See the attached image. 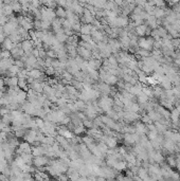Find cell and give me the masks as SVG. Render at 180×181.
<instances>
[{"label":"cell","mask_w":180,"mask_h":181,"mask_svg":"<svg viewBox=\"0 0 180 181\" xmlns=\"http://www.w3.org/2000/svg\"><path fill=\"white\" fill-rule=\"evenodd\" d=\"M2 49H4V50H9V51H11L13 48L16 46L17 44H15V43H13L11 40V38L10 37H7L5 39H4V41L2 43Z\"/></svg>","instance_id":"7402d4cb"},{"label":"cell","mask_w":180,"mask_h":181,"mask_svg":"<svg viewBox=\"0 0 180 181\" xmlns=\"http://www.w3.org/2000/svg\"><path fill=\"white\" fill-rule=\"evenodd\" d=\"M66 10L64 9L63 7H58L56 10H55V14H56V17H58V18L61 19H64L66 18Z\"/></svg>","instance_id":"d6a6232c"},{"label":"cell","mask_w":180,"mask_h":181,"mask_svg":"<svg viewBox=\"0 0 180 181\" xmlns=\"http://www.w3.org/2000/svg\"><path fill=\"white\" fill-rule=\"evenodd\" d=\"M94 28L91 23H84V25H81L79 32H81V34H90V35H91V32H92Z\"/></svg>","instance_id":"d6986e66"},{"label":"cell","mask_w":180,"mask_h":181,"mask_svg":"<svg viewBox=\"0 0 180 181\" xmlns=\"http://www.w3.org/2000/svg\"><path fill=\"white\" fill-rule=\"evenodd\" d=\"M154 43H155V39L151 36L148 35V37H141L138 39V46L141 49H144V50L151 51L154 49Z\"/></svg>","instance_id":"7a4b0ae2"},{"label":"cell","mask_w":180,"mask_h":181,"mask_svg":"<svg viewBox=\"0 0 180 181\" xmlns=\"http://www.w3.org/2000/svg\"><path fill=\"white\" fill-rule=\"evenodd\" d=\"M47 57L50 58H57V52L54 51L53 49H48L47 50Z\"/></svg>","instance_id":"b9f144b4"},{"label":"cell","mask_w":180,"mask_h":181,"mask_svg":"<svg viewBox=\"0 0 180 181\" xmlns=\"http://www.w3.org/2000/svg\"><path fill=\"white\" fill-rule=\"evenodd\" d=\"M51 25H52V28H53V31L55 33L58 32V31H61V29H64L63 28V19L58 18V19H54L53 21L51 22Z\"/></svg>","instance_id":"ffe728a7"},{"label":"cell","mask_w":180,"mask_h":181,"mask_svg":"<svg viewBox=\"0 0 180 181\" xmlns=\"http://www.w3.org/2000/svg\"><path fill=\"white\" fill-rule=\"evenodd\" d=\"M177 49H178V50L180 51V45H179V46H178V48H177Z\"/></svg>","instance_id":"816d5d0a"},{"label":"cell","mask_w":180,"mask_h":181,"mask_svg":"<svg viewBox=\"0 0 180 181\" xmlns=\"http://www.w3.org/2000/svg\"><path fill=\"white\" fill-rule=\"evenodd\" d=\"M135 127H136V132L139 134H146L147 132V127H146V124H144L142 121L140 122H136L135 123Z\"/></svg>","instance_id":"9a60e30c"},{"label":"cell","mask_w":180,"mask_h":181,"mask_svg":"<svg viewBox=\"0 0 180 181\" xmlns=\"http://www.w3.org/2000/svg\"><path fill=\"white\" fill-rule=\"evenodd\" d=\"M169 179H173V180H179L180 175L179 173H175L173 170L169 172Z\"/></svg>","instance_id":"ee69618b"},{"label":"cell","mask_w":180,"mask_h":181,"mask_svg":"<svg viewBox=\"0 0 180 181\" xmlns=\"http://www.w3.org/2000/svg\"><path fill=\"white\" fill-rule=\"evenodd\" d=\"M18 87L23 89V90H28L29 83H28L27 79H25V77H18Z\"/></svg>","instance_id":"4dcf8cb0"},{"label":"cell","mask_w":180,"mask_h":181,"mask_svg":"<svg viewBox=\"0 0 180 181\" xmlns=\"http://www.w3.org/2000/svg\"><path fill=\"white\" fill-rule=\"evenodd\" d=\"M20 47L23 51H25V53L27 55H30L31 54V52L32 50L34 49V43H33V40H30V39H23L20 43Z\"/></svg>","instance_id":"5b68a950"},{"label":"cell","mask_w":180,"mask_h":181,"mask_svg":"<svg viewBox=\"0 0 180 181\" xmlns=\"http://www.w3.org/2000/svg\"><path fill=\"white\" fill-rule=\"evenodd\" d=\"M91 37H92V40L94 43H99V41H102L103 38L105 37V34L102 30L99 29H94L92 32H91Z\"/></svg>","instance_id":"8fae6325"},{"label":"cell","mask_w":180,"mask_h":181,"mask_svg":"<svg viewBox=\"0 0 180 181\" xmlns=\"http://www.w3.org/2000/svg\"><path fill=\"white\" fill-rule=\"evenodd\" d=\"M29 86L33 91H35V92H37V93H43L45 83L39 82V81H37V80H34L32 83L30 84Z\"/></svg>","instance_id":"ba28073f"},{"label":"cell","mask_w":180,"mask_h":181,"mask_svg":"<svg viewBox=\"0 0 180 181\" xmlns=\"http://www.w3.org/2000/svg\"><path fill=\"white\" fill-rule=\"evenodd\" d=\"M29 76H31L34 80H39V79H43V73L40 69L33 68L29 71Z\"/></svg>","instance_id":"e0dca14e"},{"label":"cell","mask_w":180,"mask_h":181,"mask_svg":"<svg viewBox=\"0 0 180 181\" xmlns=\"http://www.w3.org/2000/svg\"><path fill=\"white\" fill-rule=\"evenodd\" d=\"M158 130H148L147 132H146V136H147L148 140L149 141H151V140H155L156 138H157V136H158Z\"/></svg>","instance_id":"74e56055"},{"label":"cell","mask_w":180,"mask_h":181,"mask_svg":"<svg viewBox=\"0 0 180 181\" xmlns=\"http://www.w3.org/2000/svg\"><path fill=\"white\" fill-rule=\"evenodd\" d=\"M49 161H50V159H49L47 156L43 155V156L34 157L32 163L35 167H43V166H45V165L49 164Z\"/></svg>","instance_id":"3957f363"},{"label":"cell","mask_w":180,"mask_h":181,"mask_svg":"<svg viewBox=\"0 0 180 181\" xmlns=\"http://www.w3.org/2000/svg\"><path fill=\"white\" fill-rule=\"evenodd\" d=\"M97 146H99L100 150L102 152V154H104V155H106V154H107L109 147H108L107 144H106L104 141H100V142H99V143H97Z\"/></svg>","instance_id":"d590c367"},{"label":"cell","mask_w":180,"mask_h":181,"mask_svg":"<svg viewBox=\"0 0 180 181\" xmlns=\"http://www.w3.org/2000/svg\"><path fill=\"white\" fill-rule=\"evenodd\" d=\"M159 85L161 86L164 90H166V89H171V88L173 87V84H172V82L169 80V77L164 74V75H162L160 79H159Z\"/></svg>","instance_id":"30bf717a"},{"label":"cell","mask_w":180,"mask_h":181,"mask_svg":"<svg viewBox=\"0 0 180 181\" xmlns=\"http://www.w3.org/2000/svg\"><path fill=\"white\" fill-rule=\"evenodd\" d=\"M57 3L59 4V7H67V4H68V1H67V0H57Z\"/></svg>","instance_id":"bcb514c9"},{"label":"cell","mask_w":180,"mask_h":181,"mask_svg":"<svg viewBox=\"0 0 180 181\" xmlns=\"http://www.w3.org/2000/svg\"><path fill=\"white\" fill-rule=\"evenodd\" d=\"M94 89L99 90L100 91V93L103 94V95H109V94L112 93V87L110 86V85L104 83V82H102V83L99 84V85L97 86V88H94Z\"/></svg>","instance_id":"8992f818"},{"label":"cell","mask_w":180,"mask_h":181,"mask_svg":"<svg viewBox=\"0 0 180 181\" xmlns=\"http://www.w3.org/2000/svg\"><path fill=\"white\" fill-rule=\"evenodd\" d=\"M83 122V125L85 127H86L87 129H89V128H91V127H93L94 125H93V120H90V119H85V120H83L82 121Z\"/></svg>","instance_id":"f35d334b"},{"label":"cell","mask_w":180,"mask_h":181,"mask_svg":"<svg viewBox=\"0 0 180 181\" xmlns=\"http://www.w3.org/2000/svg\"><path fill=\"white\" fill-rule=\"evenodd\" d=\"M136 98H137V101L139 104H145L146 102L149 101V98H148L146 94H144L143 92H140L138 95H136Z\"/></svg>","instance_id":"1f68e13d"},{"label":"cell","mask_w":180,"mask_h":181,"mask_svg":"<svg viewBox=\"0 0 180 181\" xmlns=\"http://www.w3.org/2000/svg\"><path fill=\"white\" fill-rule=\"evenodd\" d=\"M177 74H178V76H179V77H180V69H179V70H178V72H177Z\"/></svg>","instance_id":"f907efd6"},{"label":"cell","mask_w":180,"mask_h":181,"mask_svg":"<svg viewBox=\"0 0 180 181\" xmlns=\"http://www.w3.org/2000/svg\"><path fill=\"white\" fill-rule=\"evenodd\" d=\"M82 141H83V143H85L86 145H89V144H91V143H93L94 139L91 137V136L87 134V136H85V137L82 138Z\"/></svg>","instance_id":"ab89813d"},{"label":"cell","mask_w":180,"mask_h":181,"mask_svg":"<svg viewBox=\"0 0 180 181\" xmlns=\"http://www.w3.org/2000/svg\"><path fill=\"white\" fill-rule=\"evenodd\" d=\"M128 23H129V20L126 16H124V15L117 16V27L118 28H126Z\"/></svg>","instance_id":"2e32d148"},{"label":"cell","mask_w":180,"mask_h":181,"mask_svg":"<svg viewBox=\"0 0 180 181\" xmlns=\"http://www.w3.org/2000/svg\"><path fill=\"white\" fill-rule=\"evenodd\" d=\"M81 39L85 43H90V41H92V37L90 34H81Z\"/></svg>","instance_id":"7bdbcfd3"},{"label":"cell","mask_w":180,"mask_h":181,"mask_svg":"<svg viewBox=\"0 0 180 181\" xmlns=\"http://www.w3.org/2000/svg\"><path fill=\"white\" fill-rule=\"evenodd\" d=\"M115 4H118V5H122L123 2H124V0H112Z\"/></svg>","instance_id":"c3c4849f"},{"label":"cell","mask_w":180,"mask_h":181,"mask_svg":"<svg viewBox=\"0 0 180 181\" xmlns=\"http://www.w3.org/2000/svg\"><path fill=\"white\" fill-rule=\"evenodd\" d=\"M141 121L143 122L144 124H151V123H154V121L148 116V114H142V116H141Z\"/></svg>","instance_id":"60d3db41"},{"label":"cell","mask_w":180,"mask_h":181,"mask_svg":"<svg viewBox=\"0 0 180 181\" xmlns=\"http://www.w3.org/2000/svg\"><path fill=\"white\" fill-rule=\"evenodd\" d=\"M14 62L15 61H13L11 57L0 58V70H1V71H7V69L10 68V67L14 64Z\"/></svg>","instance_id":"9c48e42d"},{"label":"cell","mask_w":180,"mask_h":181,"mask_svg":"<svg viewBox=\"0 0 180 181\" xmlns=\"http://www.w3.org/2000/svg\"><path fill=\"white\" fill-rule=\"evenodd\" d=\"M77 1H79L81 4H84V3H87V1H88V0H77Z\"/></svg>","instance_id":"681fc988"},{"label":"cell","mask_w":180,"mask_h":181,"mask_svg":"<svg viewBox=\"0 0 180 181\" xmlns=\"http://www.w3.org/2000/svg\"><path fill=\"white\" fill-rule=\"evenodd\" d=\"M113 103H115L113 98H109L108 95H103V96H101V98H99L97 105H99V107H100L104 112H106V111H108V110H110V109L112 108Z\"/></svg>","instance_id":"6da1fadb"},{"label":"cell","mask_w":180,"mask_h":181,"mask_svg":"<svg viewBox=\"0 0 180 181\" xmlns=\"http://www.w3.org/2000/svg\"><path fill=\"white\" fill-rule=\"evenodd\" d=\"M147 114H148V116H149V118L154 121V122H155V121H159V120L162 118L161 114H160L159 112H157L155 109H151V110H148Z\"/></svg>","instance_id":"4316f807"},{"label":"cell","mask_w":180,"mask_h":181,"mask_svg":"<svg viewBox=\"0 0 180 181\" xmlns=\"http://www.w3.org/2000/svg\"><path fill=\"white\" fill-rule=\"evenodd\" d=\"M87 134L91 136L93 139H100V140H101V138L103 137V134H103V131H102L101 129H99V128H94V126H93V127H91V128L88 129Z\"/></svg>","instance_id":"5bb4252c"},{"label":"cell","mask_w":180,"mask_h":181,"mask_svg":"<svg viewBox=\"0 0 180 181\" xmlns=\"http://www.w3.org/2000/svg\"><path fill=\"white\" fill-rule=\"evenodd\" d=\"M154 124H155V126H156V128H157V130H158L159 134H164V132H165V131L169 128L167 125L160 123L159 121H155Z\"/></svg>","instance_id":"603a6c76"},{"label":"cell","mask_w":180,"mask_h":181,"mask_svg":"<svg viewBox=\"0 0 180 181\" xmlns=\"http://www.w3.org/2000/svg\"><path fill=\"white\" fill-rule=\"evenodd\" d=\"M76 116H77L79 119L82 120V121H83V120H85V119L87 118L86 114H85L84 112H76Z\"/></svg>","instance_id":"7dc6e473"},{"label":"cell","mask_w":180,"mask_h":181,"mask_svg":"<svg viewBox=\"0 0 180 181\" xmlns=\"http://www.w3.org/2000/svg\"><path fill=\"white\" fill-rule=\"evenodd\" d=\"M37 134H38V131H36L35 129L31 128L30 130H28L27 132H25L23 139H25L27 142H29L30 144H33V143H35V142H36V137H37Z\"/></svg>","instance_id":"52a82bcc"},{"label":"cell","mask_w":180,"mask_h":181,"mask_svg":"<svg viewBox=\"0 0 180 181\" xmlns=\"http://www.w3.org/2000/svg\"><path fill=\"white\" fill-rule=\"evenodd\" d=\"M85 129H86V127L84 126L83 123L79 124V125H76V126L73 127V129H72V131H73V134H75V136H81V134H83L84 132H85Z\"/></svg>","instance_id":"484cf974"},{"label":"cell","mask_w":180,"mask_h":181,"mask_svg":"<svg viewBox=\"0 0 180 181\" xmlns=\"http://www.w3.org/2000/svg\"><path fill=\"white\" fill-rule=\"evenodd\" d=\"M126 167H127V163H126V161H124V160H118L117 163L115 164L113 168H115V170L123 172L124 170H126Z\"/></svg>","instance_id":"cb8c5ba5"},{"label":"cell","mask_w":180,"mask_h":181,"mask_svg":"<svg viewBox=\"0 0 180 181\" xmlns=\"http://www.w3.org/2000/svg\"><path fill=\"white\" fill-rule=\"evenodd\" d=\"M0 52H1V50H0ZM0 58H1V56H0Z\"/></svg>","instance_id":"f5cc1de1"},{"label":"cell","mask_w":180,"mask_h":181,"mask_svg":"<svg viewBox=\"0 0 180 181\" xmlns=\"http://www.w3.org/2000/svg\"><path fill=\"white\" fill-rule=\"evenodd\" d=\"M19 70H20V68L19 67H17V66L15 65V64H13V65L10 67V68L7 69V74H9V76L11 77V76H17L18 72H19Z\"/></svg>","instance_id":"83f0119b"},{"label":"cell","mask_w":180,"mask_h":181,"mask_svg":"<svg viewBox=\"0 0 180 181\" xmlns=\"http://www.w3.org/2000/svg\"><path fill=\"white\" fill-rule=\"evenodd\" d=\"M142 92L144 94H146L149 98H154V91H153V88L149 86V85H143L142 87Z\"/></svg>","instance_id":"f1b7e54d"},{"label":"cell","mask_w":180,"mask_h":181,"mask_svg":"<svg viewBox=\"0 0 180 181\" xmlns=\"http://www.w3.org/2000/svg\"><path fill=\"white\" fill-rule=\"evenodd\" d=\"M76 51H77V55H79L82 58H84L85 61H89L90 58L92 57V53H91V50H88L87 48L83 47L79 45L76 47Z\"/></svg>","instance_id":"277c9868"},{"label":"cell","mask_w":180,"mask_h":181,"mask_svg":"<svg viewBox=\"0 0 180 181\" xmlns=\"http://www.w3.org/2000/svg\"><path fill=\"white\" fill-rule=\"evenodd\" d=\"M82 16H83V21L85 22V23H91V25H92L93 20L95 19L94 15L92 14L89 10H87L86 7H84V13Z\"/></svg>","instance_id":"7c38bea8"},{"label":"cell","mask_w":180,"mask_h":181,"mask_svg":"<svg viewBox=\"0 0 180 181\" xmlns=\"http://www.w3.org/2000/svg\"><path fill=\"white\" fill-rule=\"evenodd\" d=\"M5 85H7L9 87H16L18 86V77L17 76H11L7 80H4Z\"/></svg>","instance_id":"d4e9b609"},{"label":"cell","mask_w":180,"mask_h":181,"mask_svg":"<svg viewBox=\"0 0 180 181\" xmlns=\"http://www.w3.org/2000/svg\"><path fill=\"white\" fill-rule=\"evenodd\" d=\"M27 98H28V93L25 92V90L20 89V90L17 92V94H16L14 102H16L18 104H23V103L27 101Z\"/></svg>","instance_id":"4fadbf2b"},{"label":"cell","mask_w":180,"mask_h":181,"mask_svg":"<svg viewBox=\"0 0 180 181\" xmlns=\"http://www.w3.org/2000/svg\"><path fill=\"white\" fill-rule=\"evenodd\" d=\"M166 163L169 164L171 167H176V157L173 156V155H171V156H167L166 157Z\"/></svg>","instance_id":"e575fe53"},{"label":"cell","mask_w":180,"mask_h":181,"mask_svg":"<svg viewBox=\"0 0 180 181\" xmlns=\"http://www.w3.org/2000/svg\"><path fill=\"white\" fill-rule=\"evenodd\" d=\"M50 27H51V22L50 21L40 20V30H41V31H47V30L50 29Z\"/></svg>","instance_id":"8d00e7d4"},{"label":"cell","mask_w":180,"mask_h":181,"mask_svg":"<svg viewBox=\"0 0 180 181\" xmlns=\"http://www.w3.org/2000/svg\"><path fill=\"white\" fill-rule=\"evenodd\" d=\"M74 105L77 108V110H85L86 108V102H84L83 100H75L74 101Z\"/></svg>","instance_id":"836d02e7"},{"label":"cell","mask_w":180,"mask_h":181,"mask_svg":"<svg viewBox=\"0 0 180 181\" xmlns=\"http://www.w3.org/2000/svg\"><path fill=\"white\" fill-rule=\"evenodd\" d=\"M171 41H172L173 47L175 48V49H177V48H178V46L180 45V37H174V38H172V39H171Z\"/></svg>","instance_id":"f6af8a7d"},{"label":"cell","mask_w":180,"mask_h":181,"mask_svg":"<svg viewBox=\"0 0 180 181\" xmlns=\"http://www.w3.org/2000/svg\"><path fill=\"white\" fill-rule=\"evenodd\" d=\"M153 91H154V98H159L162 94L164 93V89L161 86H153Z\"/></svg>","instance_id":"f546056e"},{"label":"cell","mask_w":180,"mask_h":181,"mask_svg":"<svg viewBox=\"0 0 180 181\" xmlns=\"http://www.w3.org/2000/svg\"><path fill=\"white\" fill-rule=\"evenodd\" d=\"M138 176L142 179V180H151V177L148 176V170L143 166H140L138 170Z\"/></svg>","instance_id":"44dd1931"},{"label":"cell","mask_w":180,"mask_h":181,"mask_svg":"<svg viewBox=\"0 0 180 181\" xmlns=\"http://www.w3.org/2000/svg\"><path fill=\"white\" fill-rule=\"evenodd\" d=\"M102 59H97V58H90L88 61V67L91 69H94V70H97L99 68H101Z\"/></svg>","instance_id":"ac0fdd59"}]
</instances>
